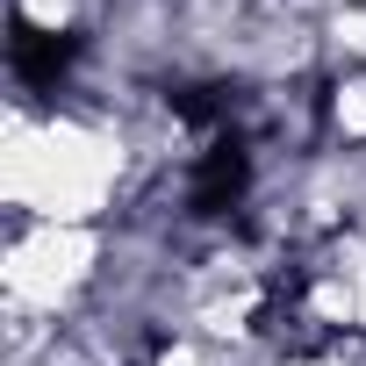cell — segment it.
Instances as JSON below:
<instances>
[{
  "mask_svg": "<svg viewBox=\"0 0 366 366\" xmlns=\"http://www.w3.org/2000/svg\"><path fill=\"white\" fill-rule=\"evenodd\" d=\"M151 179L137 115L94 94H15L0 137V202L29 223H115Z\"/></svg>",
  "mask_w": 366,
  "mask_h": 366,
  "instance_id": "6da1fadb",
  "label": "cell"
},
{
  "mask_svg": "<svg viewBox=\"0 0 366 366\" xmlns=\"http://www.w3.org/2000/svg\"><path fill=\"white\" fill-rule=\"evenodd\" d=\"M115 259V223H29L8 216L0 237V316H36L51 330H72Z\"/></svg>",
  "mask_w": 366,
  "mask_h": 366,
  "instance_id": "7a4b0ae2",
  "label": "cell"
}]
</instances>
